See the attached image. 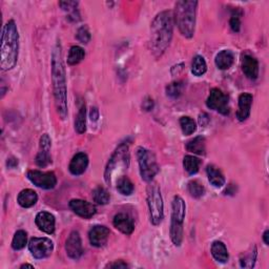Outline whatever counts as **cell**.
I'll list each match as a JSON object with an SVG mask.
<instances>
[{
	"instance_id": "8992f818",
	"label": "cell",
	"mask_w": 269,
	"mask_h": 269,
	"mask_svg": "<svg viewBox=\"0 0 269 269\" xmlns=\"http://www.w3.org/2000/svg\"><path fill=\"white\" fill-rule=\"evenodd\" d=\"M129 160H131V156H129L128 144H119L115 152L112 153L106 166V170H104V180H106L107 184L110 185L112 183V179L116 176L117 170L120 172L128 168Z\"/></svg>"
},
{
	"instance_id": "277c9868",
	"label": "cell",
	"mask_w": 269,
	"mask_h": 269,
	"mask_svg": "<svg viewBox=\"0 0 269 269\" xmlns=\"http://www.w3.org/2000/svg\"><path fill=\"white\" fill-rule=\"evenodd\" d=\"M198 1H186L181 0L177 1L175 5V15L178 29L182 36L187 39L194 37L196 28V15H197Z\"/></svg>"
},
{
	"instance_id": "484cf974",
	"label": "cell",
	"mask_w": 269,
	"mask_h": 269,
	"mask_svg": "<svg viewBox=\"0 0 269 269\" xmlns=\"http://www.w3.org/2000/svg\"><path fill=\"white\" fill-rule=\"evenodd\" d=\"M116 188L122 196H131L135 190V185L131 179L126 176H121L116 181Z\"/></svg>"
},
{
	"instance_id": "e575fe53",
	"label": "cell",
	"mask_w": 269,
	"mask_h": 269,
	"mask_svg": "<svg viewBox=\"0 0 269 269\" xmlns=\"http://www.w3.org/2000/svg\"><path fill=\"white\" fill-rule=\"evenodd\" d=\"M183 90H184V83L182 81H175V82L169 83L166 86L165 92H166L167 97L171 99H177L181 96L182 93H183Z\"/></svg>"
},
{
	"instance_id": "b9f144b4",
	"label": "cell",
	"mask_w": 269,
	"mask_h": 269,
	"mask_svg": "<svg viewBox=\"0 0 269 269\" xmlns=\"http://www.w3.org/2000/svg\"><path fill=\"white\" fill-rule=\"evenodd\" d=\"M199 123H200L201 126H206L210 123V117H208L206 112H202V114L199 116Z\"/></svg>"
},
{
	"instance_id": "5bb4252c",
	"label": "cell",
	"mask_w": 269,
	"mask_h": 269,
	"mask_svg": "<svg viewBox=\"0 0 269 269\" xmlns=\"http://www.w3.org/2000/svg\"><path fill=\"white\" fill-rule=\"evenodd\" d=\"M68 206L73 211V213L83 219H91L97 213L96 206L93 203L81 200V199H73V200L69 201Z\"/></svg>"
},
{
	"instance_id": "52a82bcc",
	"label": "cell",
	"mask_w": 269,
	"mask_h": 269,
	"mask_svg": "<svg viewBox=\"0 0 269 269\" xmlns=\"http://www.w3.org/2000/svg\"><path fill=\"white\" fill-rule=\"evenodd\" d=\"M147 205H149L151 222L155 226L159 225L164 219V204L161 189L156 182H150L147 186Z\"/></svg>"
},
{
	"instance_id": "ab89813d",
	"label": "cell",
	"mask_w": 269,
	"mask_h": 269,
	"mask_svg": "<svg viewBox=\"0 0 269 269\" xmlns=\"http://www.w3.org/2000/svg\"><path fill=\"white\" fill-rule=\"evenodd\" d=\"M154 106H155V103H154V100L150 97H147L144 99L143 103H142V108L146 111H150L154 108Z\"/></svg>"
},
{
	"instance_id": "83f0119b",
	"label": "cell",
	"mask_w": 269,
	"mask_h": 269,
	"mask_svg": "<svg viewBox=\"0 0 269 269\" xmlns=\"http://www.w3.org/2000/svg\"><path fill=\"white\" fill-rule=\"evenodd\" d=\"M75 131L80 135L86 131V107L84 102H81L79 110H78V114L76 116Z\"/></svg>"
},
{
	"instance_id": "7c38bea8",
	"label": "cell",
	"mask_w": 269,
	"mask_h": 269,
	"mask_svg": "<svg viewBox=\"0 0 269 269\" xmlns=\"http://www.w3.org/2000/svg\"><path fill=\"white\" fill-rule=\"evenodd\" d=\"M51 147H52V140L48 134H43L40 138L39 141V152L35 158L37 166L45 168L49 166L52 163L51 157Z\"/></svg>"
},
{
	"instance_id": "7402d4cb",
	"label": "cell",
	"mask_w": 269,
	"mask_h": 269,
	"mask_svg": "<svg viewBox=\"0 0 269 269\" xmlns=\"http://www.w3.org/2000/svg\"><path fill=\"white\" fill-rule=\"evenodd\" d=\"M38 201V195L33 189H23L17 197V202L23 208H30L34 206Z\"/></svg>"
},
{
	"instance_id": "4dcf8cb0",
	"label": "cell",
	"mask_w": 269,
	"mask_h": 269,
	"mask_svg": "<svg viewBox=\"0 0 269 269\" xmlns=\"http://www.w3.org/2000/svg\"><path fill=\"white\" fill-rule=\"evenodd\" d=\"M201 160L192 155H187L183 159V167L189 175H196L200 169Z\"/></svg>"
},
{
	"instance_id": "60d3db41",
	"label": "cell",
	"mask_w": 269,
	"mask_h": 269,
	"mask_svg": "<svg viewBox=\"0 0 269 269\" xmlns=\"http://www.w3.org/2000/svg\"><path fill=\"white\" fill-rule=\"evenodd\" d=\"M108 268H127L128 265L122 261V260H118V261H114L112 263H109L107 265Z\"/></svg>"
},
{
	"instance_id": "f1b7e54d",
	"label": "cell",
	"mask_w": 269,
	"mask_h": 269,
	"mask_svg": "<svg viewBox=\"0 0 269 269\" xmlns=\"http://www.w3.org/2000/svg\"><path fill=\"white\" fill-rule=\"evenodd\" d=\"M59 5L61 6L63 11L68 13L67 18L69 20L74 21V22H77V21L80 20V14L77 10V6H78L77 1H60Z\"/></svg>"
},
{
	"instance_id": "d6a6232c",
	"label": "cell",
	"mask_w": 269,
	"mask_h": 269,
	"mask_svg": "<svg viewBox=\"0 0 269 269\" xmlns=\"http://www.w3.org/2000/svg\"><path fill=\"white\" fill-rule=\"evenodd\" d=\"M206 71H207V64H206L205 59L200 55L195 56L193 60V64H192V73L197 77H201L206 73Z\"/></svg>"
},
{
	"instance_id": "d590c367",
	"label": "cell",
	"mask_w": 269,
	"mask_h": 269,
	"mask_svg": "<svg viewBox=\"0 0 269 269\" xmlns=\"http://www.w3.org/2000/svg\"><path fill=\"white\" fill-rule=\"evenodd\" d=\"M28 243V233L24 230H18L15 232L12 240V248L14 250L23 249Z\"/></svg>"
},
{
	"instance_id": "3957f363",
	"label": "cell",
	"mask_w": 269,
	"mask_h": 269,
	"mask_svg": "<svg viewBox=\"0 0 269 269\" xmlns=\"http://www.w3.org/2000/svg\"><path fill=\"white\" fill-rule=\"evenodd\" d=\"M19 34L16 22L11 19L3 27L0 48V66L2 71H10L18 61Z\"/></svg>"
},
{
	"instance_id": "603a6c76",
	"label": "cell",
	"mask_w": 269,
	"mask_h": 269,
	"mask_svg": "<svg viewBox=\"0 0 269 269\" xmlns=\"http://www.w3.org/2000/svg\"><path fill=\"white\" fill-rule=\"evenodd\" d=\"M211 253L215 261L219 263H226L229 259L227 248L221 241H215L213 243Z\"/></svg>"
},
{
	"instance_id": "44dd1931",
	"label": "cell",
	"mask_w": 269,
	"mask_h": 269,
	"mask_svg": "<svg viewBox=\"0 0 269 269\" xmlns=\"http://www.w3.org/2000/svg\"><path fill=\"white\" fill-rule=\"evenodd\" d=\"M233 61H235V55H233L230 50H223L219 52L215 59L216 67L222 69V71H226V69L230 68L233 64Z\"/></svg>"
},
{
	"instance_id": "ee69618b",
	"label": "cell",
	"mask_w": 269,
	"mask_h": 269,
	"mask_svg": "<svg viewBox=\"0 0 269 269\" xmlns=\"http://www.w3.org/2000/svg\"><path fill=\"white\" fill-rule=\"evenodd\" d=\"M98 118H99L98 109L96 108H92V110H91V119H92V121H97Z\"/></svg>"
},
{
	"instance_id": "74e56055",
	"label": "cell",
	"mask_w": 269,
	"mask_h": 269,
	"mask_svg": "<svg viewBox=\"0 0 269 269\" xmlns=\"http://www.w3.org/2000/svg\"><path fill=\"white\" fill-rule=\"evenodd\" d=\"M76 37L81 43H84V45L89 43L91 38H92L89 28L86 27V25H82V27H80L79 29H78L77 34H76Z\"/></svg>"
},
{
	"instance_id": "e0dca14e",
	"label": "cell",
	"mask_w": 269,
	"mask_h": 269,
	"mask_svg": "<svg viewBox=\"0 0 269 269\" xmlns=\"http://www.w3.org/2000/svg\"><path fill=\"white\" fill-rule=\"evenodd\" d=\"M242 71L250 80H257L259 77V61L256 57L250 54L242 56Z\"/></svg>"
},
{
	"instance_id": "8fae6325",
	"label": "cell",
	"mask_w": 269,
	"mask_h": 269,
	"mask_svg": "<svg viewBox=\"0 0 269 269\" xmlns=\"http://www.w3.org/2000/svg\"><path fill=\"white\" fill-rule=\"evenodd\" d=\"M27 177L35 186L42 189H53L57 185V177L53 171L45 172L33 169L28 172Z\"/></svg>"
},
{
	"instance_id": "4fadbf2b",
	"label": "cell",
	"mask_w": 269,
	"mask_h": 269,
	"mask_svg": "<svg viewBox=\"0 0 269 269\" xmlns=\"http://www.w3.org/2000/svg\"><path fill=\"white\" fill-rule=\"evenodd\" d=\"M66 255L73 260H79L83 255L81 237L78 231H72L65 241Z\"/></svg>"
},
{
	"instance_id": "f6af8a7d",
	"label": "cell",
	"mask_w": 269,
	"mask_h": 269,
	"mask_svg": "<svg viewBox=\"0 0 269 269\" xmlns=\"http://www.w3.org/2000/svg\"><path fill=\"white\" fill-rule=\"evenodd\" d=\"M268 237H269V230L266 229L263 233V241L265 243V245H269V240H268Z\"/></svg>"
},
{
	"instance_id": "f35d334b",
	"label": "cell",
	"mask_w": 269,
	"mask_h": 269,
	"mask_svg": "<svg viewBox=\"0 0 269 269\" xmlns=\"http://www.w3.org/2000/svg\"><path fill=\"white\" fill-rule=\"evenodd\" d=\"M241 16H242V12L235 11L230 17L229 25H230V29L235 33H239L241 30Z\"/></svg>"
},
{
	"instance_id": "f546056e",
	"label": "cell",
	"mask_w": 269,
	"mask_h": 269,
	"mask_svg": "<svg viewBox=\"0 0 269 269\" xmlns=\"http://www.w3.org/2000/svg\"><path fill=\"white\" fill-rule=\"evenodd\" d=\"M85 57L84 50L79 46H73L68 51L67 63L69 65H76L80 63Z\"/></svg>"
},
{
	"instance_id": "9c48e42d",
	"label": "cell",
	"mask_w": 269,
	"mask_h": 269,
	"mask_svg": "<svg viewBox=\"0 0 269 269\" xmlns=\"http://www.w3.org/2000/svg\"><path fill=\"white\" fill-rule=\"evenodd\" d=\"M206 107L210 109L220 112L224 116H227L229 114L228 96L220 89H212L206 100Z\"/></svg>"
},
{
	"instance_id": "8d00e7d4",
	"label": "cell",
	"mask_w": 269,
	"mask_h": 269,
	"mask_svg": "<svg viewBox=\"0 0 269 269\" xmlns=\"http://www.w3.org/2000/svg\"><path fill=\"white\" fill-rule=\"evenodd\" d=\"M180 126L184 136H189L194 134L197 129V124L195 122V120L190 117H181Z\"/></svg>"
},
{
	"instance_id": "5b68a950",
	"label": "cell",
	"mask_w": 269,
	"mask_h": 269,
	"mask_svg": "<svg viewBox=\"0 0 269 269\" xmlns=\"http://www.w3.org/2000/svg\"><path fill=\"white\" fill-rule=\"evenodd\" d=\"M186 214V204L180 196H175L171 202V221L169 235L175 246H180L183 241V223Z\"/></svg>"
},
{
	"instance_id": "ffe728a7",
	"label": "cell",
	"mask_w": 269,
	"mask_h": 269,
	"mask_svg": "<svg viewBox=\"0 0 269 269\" xmlns=\"http://www.w3.org/2000/svg\"><path fill=\"white\" fill-rule=\"evenodd\" d=\"M112 224H114L116 229L127 236L132 235L135 230V224L133 219L128 215L123 213H119L114 216Z\"/></svg>"
},
{
	"instance_id": "6da1fadb",
	"label": "cell",
	"mask_w": 269,
	"mask_h": 269,
	"mask_svg": "<svg viewBox=\"0 0 269 269\" xmlns=\"http://www.w3.org/2000/svg\"><path fill=\"white\" fill-rule=\"evenodd\" d=\"M52 83L55 107L61 120L67 117V86L66 73L62 57V47L58 41L52 53Z\"/></svg>"
},
{
	"instance_id": "2e32d148",
	"label": "cell",
	"mask_w": 269,
	"mask_h": 269,
	"mask_svg": "<svg viewBox=\"0 0 269 269\" xmlns=\"http://www.w3.org/2000/svg\"><path fill=\"white\" fill-rule=\"evenodd\" d=\"M35 223H36V226L42 232H46L48 235H53L55 232V216L49 212L38 213L36 218H35Z\"/></svg>"
},
{
	"instance_id": "bcb514c9",
	"label": "cell",
	"mask_w": 269,
	"mask_h": 269,
	"mask_svg": "<svg viewBox=\"0 0 269 269\" xmlns=\"http://www.w3.org/2000/svg\"><path fill=\"white\" fill-rule=\"evenodd\" d=\"M20 268H34V266L33 265H30V264H23V265H21V267Z\"/></svg>"
},
{
	"instance_id": "30bf717a",
	"label": "cell",
	"mask_w": 269,
	"mask_h": 269,
	"mask_svg": "<svg viewBox=\"0 0 269 269\" xmlns=\"http://www.w3.org/2000/svg\"><path fill=\"white\" fill-rule=\"evenodd\" d=\"M29 250L35 259H46L53 253L54 243L49 238H32L29 241Z\"/></svg>"
},
{
	"instance_id": "cb8c5ba5",
	"label": "cell",
	"mask_w": 269,
	"mask_h": 269,
	"mask_svg": "<svg viewBox=\"0 0 269 269\" xmlns=\"http://www.w3.org/2000/svg\"><path fill=\"white\" fill-rule=\"evenodd\" d=\"M206 173L208 181L215 187H222L225 185V177L218 167H215V165H208L206 168Z\"/></svg>"
},
{
	"instance_id": "4316f807",
	"label": "cell",
	"mask_w": 269,
	"mask_h": 269,
	"mask_svg": "<svg viewBox=\"0 0 269 269\" xmlns=\"http://www.w3.org/2000/svg\"><path fill=\"white\" fill-rule=\"evenodd\" d=\"M257 256H258V249L257 246L254 245L247 253L242 255L240 258V265L242 268H254L257 262Z\"/></svg>"
},
{
	"instance_id": "836d02e7",
	"label": "cell",
	"mask_w": 269,
	"mask_h": 269,
	"mask_svg": "<svg viewBox=\"0 0 269 269\" xmlns=\"http://www.w3.org/2000/svg\"><path fill=\"white\" fill-rule=\"evenodd\" d=\"M187 190L189 195L192 196L195 199H200L204 196L205 194V188L201 182H199L198 180H192L188 182L187 184Z\"/></svg>"
},
{
	"instance_id": "ba28073f",
	"label": "cell",
	"mask_w": 269,
	"mask_h": 269,
	"mask_svg": "<svg viewBox=\"0 0 269 269\" xmlns=\"http://www.w3.org/2000/svg\"><path fill=\"white\" fill-rule=\"evenodd\" d=\"M137 159L142 180L150 183L160 170L157 158L152 151L144 147H138Z\"/></svg>"
},
{
	"instance_id": "1f68e13d",
	"label": "cell",
	"mask_w": 269,
	"mask_h": 269,
	"mask_svg": "<svg viewBox=\"0 0 269 269\" xmlns=\"http://www.w3.org/2000/svg\"><path fill=\"white\" fill-rule=\"evenodd\" d=\"M93 200L96 202L99 205H107L109 203L110 200V196L108 194V190L102 187V186H98L93 190Z\"/></svg>"
},
{
	"instance_id": "d6986e66",
	"label": "cell",
	"mask_w": 269,
	"mask_h": 269,
	"mask_svg": "<svg viewBox=\"0 0 269 269\" xmlns=\"http://www.w3.org/2000/svg\"><path fill=\"white\" fill-rule=\"evenodd\" d=\"M254 97L249 93H243L239 96V109L237 111V119L240 122H244L250 116L251 104H253Z\"/></svg>"
},
{
	"instance_id": "d4e9b609",
	"label": "cell",
	"mask_w": 269,
	"mask_h": 269,
	"mask_svg": "<svg viewBox=\"0 0 269 269\" xmlns=\"http://www.w3.org/2000/svg\"><path fill=\"white\" fill-rule=\"evenodd\" d=\"M186 150L189 153L195 155H205L206 152V141L202 136H198L186 143Z\"/></svg>"
},
{
	"instance_id": "7a4b0ae2",
	"label": "cell",
	"mask_w": 269,
	"mask_h": 269,
	"mask_svg": "<svg viewBox=\"0 0 269 269\" xmlns=\"http://www.w3.org/2000/svg\"><path fill=\"white\" fill-rule=\"evenodd\" d=\"M173 14L170 11H163L155 17L151 24L150 49L156 58L165 53L172 39Z\"/></svg>"
},
{
	"instance_id": "ac0fdd59",
	"label": "cell",
	"mask_w": 269,
	"mask_h": 269,
	"mask_svg": "<svg viewBox=\"0 0 269 269\" xmlns=\"http://www.w3.org/2000/svg\"><path fill=\"white\" fill-rule=\"evenodd\" d=\"M89 166V157L85 153H77L69 162L68 170L73 176H81Z\"/></svg>"
},
{
	"instance_id": "9a60e30c",
	"label": "cell",
	"mask_w": 269,
	"mask_h": 269,
	"mask_svg": "<svg viewBox=\"0 0 269 269\" xmlns=\"http://www.w3.org/2000/svg\"><path fill=\"white\" fill-rule=\"evenodd\" d=\"M109 229L103 225H96L89 231V239L91 245L94 247H102L108 243L109 238Z\"/></svg>"
},
{
	"instance_id": "7bdbcfd3",
	"label": "cell",
	"mask_w": 269,
	"mask_h": 269,
	"mask_svg": "<svg viewBox=\"0 0 269 269\" xmlns=\"http://www.w3.org/2000/svg\"><path fill=\"white\" fill-rule=\"evenodd\" d=\"M6 165H7V167H8V168H14V167H16L17 165H18V160L15 159V158H10V159H7Z\"/></svg>"
}]
</instances>
